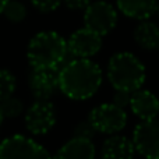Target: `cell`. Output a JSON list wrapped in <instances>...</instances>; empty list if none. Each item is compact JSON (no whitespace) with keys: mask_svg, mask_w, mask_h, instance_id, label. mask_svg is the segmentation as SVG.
<instances>
[{"mask_svg":"<svg viewBox=\"0 0 159 159\" xmlns=\"http://www.w3.org/2000/svg\"><path fill=\"white\" fill-rule=\"evenodd\" d=\"M102 70L89 59L67 60L59 69V91L73 101H85L98 92Z\"/></svg>","mask_w":159,"mask_h":159,"instance_id":"obj_1","label":"cell"},{"mask_svg":"<svg viewBox=\"0 0 159 159\" xmlns=\"http://www.w3.org/2000/svg\"><path fill=\"white\" fill-rule=\"evenodd\" d=\"M67 42L55 31H42L28 43L27 57L32 69H60L69 56Z\"/></svg>","mask_w":159,"mask_h":159,"instance_id":"obj_2","label":"cell"},{"mask_svg":"<svg viewBox=\"0 0 159 159\" xmlns=\"http://www.w3.org/2000/svg\"><path fill=\"white\" fill-rule=\"evenodd\" d=\"M145 66L130 52H119L107 63V78L116 91L134 92L145 82Z\"/></svg>","mask_w":159,"mask_h":159,"instance_id":"obj_3","label":"cell"},{"mask_svg":"<svg viewBox=\"0 0 159 159\" xmlns=\"http://www.w3.org/2000/svg\"><path fill=\"white\" fill-rule=\"evenodd\" d=\"M0 159H52V157L35 140L14 134L0 143Z\"/></svg>","mask_w":159,"mask_h":159,"instance_id":"obj_4","label":"cell"},{"mask_svg":"<svg viewBox=\"0 0 159 159\" xmlns=\"http://www.w3.org/2000/svg\"><path fill=\"white\" fill-rule=\"evenodd\" d=\"M88 121L96 133L102 134H117L126 127L127 113L123 107L110 103H102L89 112Z\"/></svg>","mask_w":159,"mask_h":159,"instance_id":"obj_5","label":"cell"},{"mask_svg":"<svg viewBox=\"0 0 159 159\" xmlns=\"http://www.w3.org/2000/svg\"><path fill=\"white\" fill-rule=\"evenodd\" d=\"M84 24L98 35H107L117 24V11L110 3L103 0L92 2L85 8Z\"/></svg>","mask_w":159,"mask_h":159,"instance_id":"obj_6","label":"cell"},{"mask_svg":"<svg viewBox=\"0 0 159 159\" xmlns=\"http://www.w3.org/2000/svg\"><path fill=\"white\" fill-rule=\"evenodd\" d=\"M56 107L50 101H35L24 116L25 127L34 135L48 134L56 124Z\"/></svg>","mask_w":159,"mask_h":159,"instance_id":"obj_7","label":"cell"},{"mask_svg":"<svg viewBox=\"0 0 159 159\" xmlns=\"http://www.w3.org/2000/svg\"><path fill=\"white\" fill-rule=\"evenodd\" d=\"M135 152L145 159H159V120H141L133 133Z\"/></svg>","mask_w":159,"mask_h":159,"instance_id":"obj_8","label":"cell"},{"mask_svg":"<svg viewBox=\"0 0 159 159\" xmlns=\"http://www.w3.org/2000/svg\"><path fill=\"white\" fill-rule=\"evenodd\" d=\"M102 48V36L89 28H80L67 41L69 53L74 59H89L95 56Z\"/></svg>","mask_w":159,"mask_h":159,"instance_id":"obj_9","label":"cell"},{"mask_svg":"<svg viewBox=\"0 0 159 159\" xmlns=\"http://www.w3.org/2000/svg\"><path fill=\"white\" fill-rule=\"evenodd\" d=\"M30 89L36 101H49L59 91V70L34 69L30 75Z\"/></svg>","mask_w":159,"mask_h":159,"instance_id":"obj_10","label":"cell"},{"mask_svg":"<svg viewBox=\"0 0 159 159\" xmlns=\"http://www.w3.org/2000/svg\"><path fill=\"white\" fill-rule=\"evenodd\" d=\"M130 109L141 120H152L159 115V98L148 89H137L131 92Z\"/></svg>","mask_w":159,"mask_h":159,"instance_id":"obj_11","label":"cell"},{"mask_svg":"<svg viewBox=\"0 0 159 159\" xmlns=\"http://www.w3.org/2000/svg\"><path fill=\"white\" fill-rule=\"evenodd\" d=\"M96 149L92 140L73 137L60 147L52 159H95Z\"/></svg>","mask_w":159,"mask_h":159,"instance_id":"obj_12","label":"cell"},{"mask_svg":"<svg viewBox=\"0 0 159 159\" xmlns=\"http://www.w3.org/2000/svg\"><path fill=\"white\" fill-rule=\"evenodd\" d=\"M135 154L134 144L123 135H112L103 144L101 149L102 159H133Z\"/></svg>","mask_w":159,"mask_h":159,"instance_id":"obj_13","label":"cell"},{"mask_svg":"<svg viewBox=\"0 0 159 159\" xmlns=\"http://www.w3.org/2000/svg\"><path fill=\"white\" fill-rule=\"evenodd\" d=\"M116 3L117 8L126 17L144 21L155 14L158 0H116Z\"/></svg>","mask_w":159,"mask_h":159,"instance_id":"obj_14","label":"cell"},{"mask_svg":"<svg viewBox=\"0 0 159 159\" xmlns=\"http://www.w3.org/2000/svg\"><path fill=\"white\" fill-rule=\"evenodd\" d=\"M135 43L145 50H158L159 49V27L155 22L144 20L133 32Z\"/></svg>","mask_w":159,"mask_h":159,"instance_id":"obj_15","label":"cell"},{"mask_svg":"<svg viewBox=\"0 0 159 159\" xmlns=\"http://www.w3.org/2000/svg\"><path fill=\"white\" fill-rule=\"evenodd\" d=\"M2 14L13 22H21L27 17V7L18 0H7Z\"/></svg>","mask_w":159,"mask_h":159,"instance_id":"obj_16","label":"cell"},{"mask_svg":"<svg viewBox=\"0 0 159 159\" xmlns=\"http://www.w3.org/2000/svg\"><path fill=\"white\" fill-rule=\"evenodd\" d=\"M17 88V80L8 70L0 69V102L14 95Z\"/></svg>","mask_w":159,"mask_h":159,"instance_id":"obj_17","label":"cell"},{"mask_svg":"<svg viewBox=\"0 0 159 159\" xmlns=\"http://www.w3.org/2000/svg\"><path fill=\"white\" fill-rule=\"evenodd\" d=\"M0 109H2L4 119H16L18 116H21L22 112H24V103H22L21 99L16 98L13 95L0 102Z\"/></svg>","mask_w":159,"mask_h":159,"instance_id":"obj_18","label":"cell"},{"mask_svg":"<svg viewBox=\"0 0 159 159\" xmlns=\"http://www.w3.org/2000/svg\"><path fill=\"white\" fill-rule=\"evenodd\" d=\"M31 2L38 10L43 11V13H49V11L56 10L63 0H31Z\"/></svg>","mask_w":159,"mask_h":159,"instance_id":"obj_19","label":"cell"},{"mask_svg":"<svg viewBox=\"0 0 159 159\" xmlns=\"http://www.w3.org/2000/svg\"><path fill=\"white\" fill-rule=\"evenodd\" d=\"M95 130H93V127L91 126L89 121H82V123H80L77 127H75L74 130V137H82V138H92V135L95 134Z\"/></svg>","mask_w":159,"mask_h":159,"instance_id":"obj_20","label":"cell"},{"mask_svg":"<svg viewBox=\"0 0 159 159\" xmlns=\"http://www.w3.org/2000/svg\"><path fill=\"white\" fill-rule=\"evenodd\" d=\"M130 98H131V92L127 91H116L115 89V95H113V103L117 106L126 109L130 105Z\"/></svg>","mask_w":159,"mask_h":159,"instance_id":"obj_21","label":"cell"},{"mask_svg":"<svg viewBox=\"0 0 159 159\" xmlns=\"http://www.w3.org/2000/svg\"><path fill=\"white\" fill-rule=\"evenodd\" d=\"M70 10H85L92 0H63Z\"/></svg>","mask_w":159,"mask_h":159,"instance_id":"obj_22","label":"cell"},{"mask_svg":"<svg viewBox=\"0 0 159 159\" xmlns=\"http://www.w3.org/2000/svg\"><path fill=\"white\" fill-rule=\"evenodd\" d=\"M6 3H7V0H0V14L3 13V8H4Z\"/></svg>","mask_w":159,"mask_h":159,"instance_id":"obj_23","label":"cell"},{"mask_svg":"<svg viewBox=\"0 0 159 159\" xmlns=\"http://www.w3.org/2000/svg\"><path fill=\"white\" fill-rule=\"evenodd\" d=\"M3 120H4V117H3V113H2V109H0V127H2V124H3Z\"/></svg>","mask_w":159,"mask_h":159,"instance_id":"obj_24","label":"cell"},{"mask_svg":"<svg viewBox=\"0 0 159 159\" xmlns=\"http://www.w3.org/2000/svg\"><path fill=\"white\" fill-rule=\"evenodd\" d=\"M155 14H157L158 18H159V2H158V4H157V8H155Z\"/></svg>","mask_w":159,"mask_h":159,"instance_id":"obj_25","label":"cell"}]
</instances>
